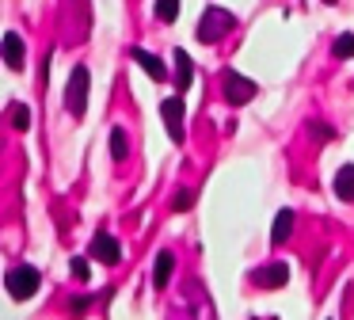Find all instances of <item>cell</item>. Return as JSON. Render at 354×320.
<instances>
[{"instance_id": "10", "label": "cell", "mask_w": 354, "mask_h": 320, "mask_svg": "<svg viewBox=\"0 0 354 320\" xmlns=\"http://www.w3.org/2000/svg\"><path fill=\"white\" fill-rule=\"evenodd\" d=\"M331 190H335L343 202H354V164H343L331 179Z\"/></svg>"}, {"instance_id": "19", "label": "cell", "mask_w": 354, "mask_h": 320, "mask_svg": "<svg viewBox=\"0 0 354 320\" xmlns=\"http://www.w3.org/2000/svg\"><path fill=\"white\" fill-rule=\"evenodd\" d=\"M308 134H313L316 141H328V137L335 134V130H331V126H324V122H313V126H308Z\"/></svg>"}, {"instance_id": "17", "label": "cell", "mask_w": 354, "mask_h": 320, "mask_svg": "<svg viewBox=\"0 0 354 320\" xmlns=\"http://www.w3.org/2000/svg\"><path fill=\"white\" fill-rule=\"evenodd\" d=\"M335 57H354V35H339L335 38Z\"/></svg>"}, {"instance_id": "1", "label": "cell", "mask_w": 354, "mask_h": 320, "mask_svg": "<svg viewBox=\"0 0 354 320\" xmlns=\"http://www.w3.org/2000/svg\"><path fill=\"white\" fill-rule=\"evenodd\" d=\"M236 27V15L225 12V8H206L198 19V42H217V38H225L229 30Z\"/></svg>"}, {"instance_id": "3", "label": "cell", "mask_w": 354, "mask_h": 320, "mask_svg": "<svg viewBox=\"0 0 354 320\" xmlns=\"http://www.w3.org/2000/svg\"><path fill=\"white\" fill-rule=\"evenodd\" d=\"M39 282H42V274L35 271V267H16V271H8L4 286H8V294L16 297V301H27L31 294H39Z\"/></svg>"}, {"instance_id": "4", "label": "cell", "mask_w": 354, "mask_h": 320, "mask_svg": "<svg viewBox=\"0 0 354 320\" xmlns=\"http://www.w3.org/2000/svg\"><path fill=\"white\" fill-rule=\"evenodd\" d=\"M160 118H164V126H168V137H171V141H183V122H187L183 99H179V96L164 99V103H160Z\"/></svg>"}, {"instance_id": "6", "label": "cell", "mask_w": 354, "mask_h": 320, "mask_svg": "<svg viewBox=\"0 0 354 320\" xmlns=\"http://www.w3.org/2000/svg\"><path fill=\"white\" fill-rule=\"evenodd\" d=\"M176 320H217L214 317V305H209L206 290H198V305H191L187 297L176 301Z\"/></svg>"}, {"instance_id": "15", "label": "cell", "mask_w": 354, "mask_h": 320, "mask_svg": "<svg viewBox=\"0 0 354 320\" xmlns=\"http://www.w3.org/2000/svg\"><path fill=\"white\" fill-rule=\"evenodd\" d=\"M8 118H12V126H16V130H31V107H27V103H12L8 107Z\"/></svg>"}, {"instance_id": "14", "label": "cell", "mask_w": 354, "mask_h": 320, "mask_svg": "<svg viewBox=\"0 0 354 320\" xmlns=\"http://www.w3.org/2000/svg\"><path fill=\"white\" fill-rule=\"evenodd\" d=\"M290 233H293V213H290V210H282V213L274 217V229H270V240H274V244H286V240H290Z\"/></svg>"}, {"instance_id": "16", "label": "cell", "mask_w": 354, "mask_h": 320, "mask_svg": "<svg viewBox=\"0 0 354 320\" xmlns=\"http://www.w3.org/2000/svg\"><path fill=\"white\" fill-rule=\"evenodd\" d=\"M126 149H130V141H126L122 126H115V130H111V157L122 160V157H126Z\"/></svg>"}, {"instance_id": "8", "label": "cell", "mask_w": 354, "mask_h": 320, "mask_svg": "<svg viewBox=\"0 0 354 320\" xmlns=\"http://www.w3.org/2000/svg\"><path fill=\"white\" fill-rule=\"evenodd\" d=\"M252 278H255V286H263V290H278V286H286V278H290V267L270 263V267H259Z\"/></svg>"}, {"instance_id": "21", "label": "cell", "mask_w": 354, "mask_h": 320, "mask_svg": "<svg viewBox=\"0 0 354 320\" xmlns=\"http://www.w3.org/2000/svg\"><path fill=\"white\" fill-rule=\"evenodd\" d=\"M69 267H73V274H77V278H88V259H80V256H77Z\"/></svg>"}, {"instance_id": "2", "label": "cell", "mask_w": 354, "mask_h": 320, "mask_svg": "<svg viewBox=\"0 0 354 320\" xmlns=\"http://www.w3.org/2000/svg\"><path fill=\"white\" fill-rule=\"evenodd\" d=\"M88 84H92V76H88L84 65H77L69 73V88H65V107H69L73 118H80V114L88 111Z\"/></svg>"}, {"instance_id": "18", "label": "cell", "mask_w": 354, "mask_h": 320, "mask_svg": "<svg viewBox=\"0 0 354 320\" xmlns=\"http://www.w3.org/2000/svg\"><path fill=\"white\" fill-rule=\"evenodd\" d=\"M156 15H160L164 23H176V15H179V4H176V0H160V4H156Z\"/></svg>"}, {"instance_id": "7", "label": "cell", "mask_w": 354, "mask_h": 320, "mask_svg": "<svg viewBox=\"0 0 354 320\" xmlns=\"http://www.w3.org/2000/svg\"><path fill=\"white\" fill-rule=\"evenodd\" d=\"M92 259L115 267L118 259H122V248H118V240H115L111 233H95V240H92Z\"/></svg>"}, {"instance_id": "9", "label": "cell", "mask_w": 354, "mask_h": 320, "mask_svg": "<svg viewBox=\"0 0 354 320\" xmlns=\"http://www.w3.org/2000/svg\"><path fill=\"white\" fill-rule=\"evenodd\" d=\"M171 61H176V88H179V96H183L194 80V61H191V53H183V50L171 53Z\"/></svg>"}, {"instance_id": "11", "label": "cell", "mask_w": 354, "mask_h": 320, "mask_svg": "<svg viewBox=\"0 0 354 320\" xmlns=\"http://www.w3.org/2000/svg\"><path fill=\"white\" fill-rule=\"evenodd\" d=\"M4 65L24 69V38L19 35H4Z\"/></svg>"}, {"instance_id": "5", "label": "cell", "mask_w": 354, "mask_h": 320, "mask_svg": "<svg viewBox=\"0 0 354 320\" xmlns=\"http://www.w3.org/2000/svg\"><path fill=\"white\" fill-rule=\"evenodd\" d=\"M255 80H248V76H240V73H225V99H229L232 107H240V103H252L255 99Z\"/></svg>"}, {"instance_id": "12", "label": "cell", "mask_w": 354, "mask_h": 320, "mask_svg": "<svg viewBox=\"0 0 354 320\" xmlns=\"http://www.w3.org/2000/svg\"><path fill=\"white\" fill-rule=\"evenodd\" d=\"M133 57L141 61V69H145L153 80H168V69H164V61L156 57V53H149V50H133Z\"/></svg>"}, {"instance_id": "13", "label": "cell", "mask_w": 354, "mask_h": 320, "mask_svg": "<svg viewBox=\"0 0 354 320\" xmlns=\"http://www.w3.org/2000/svg\"><path fill=\"white\" fill-rule=\"evenodd\" d=\"M171 271H176V256H171V251H160V256H156V267H153V282H156V290L168 286Z\"/></svg>"}, {"instance_id": "22", "label": "cell", "mask_w": 354, "mask_h": 320, "mask_svg": "<svg viewBox=\"0 0 354 320\" xmlns=\"http://www.w3.org/2000/svg\"><path fill=\"white\" fill-rule=\"evenodd\" d=\"M88 305H92L88 297H77V301H73V312H77V317H84V312H88Z\"/></svg>"}, {"instance_id": "20", "label": "cell", "mask_w": 354, "mask_h": 320, "mask_svg": "<svg viewBox=\"0 0 354 320\" xmlns=\"http://www.w3.org/2000/svg\"><path fill=\"white\" fill-rule=\"evenodd\" d=\"M191 202H194V195H191V190H183V195H176V202H171V210H187Z\"/></svg>"}]
</instances>
